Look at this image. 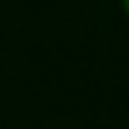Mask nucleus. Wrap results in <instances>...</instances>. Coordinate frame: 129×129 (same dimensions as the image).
Masks as SVG:
<instances>
[{
  "mask_svg": "<svg viewBox=\"0 0 129 129\" xmlns=\"http://www.w3.org/2000/svg\"><path fill=\"white\" fill-rule=\"evenodd\" d=\"M123 9H126V15H129V0H123Z\"/></svg>",
  "mask_w": 129,
  "mask_h": 129,
  "instance_id": "obj_1",
  "label": "nucleus"
}]
</instances>
